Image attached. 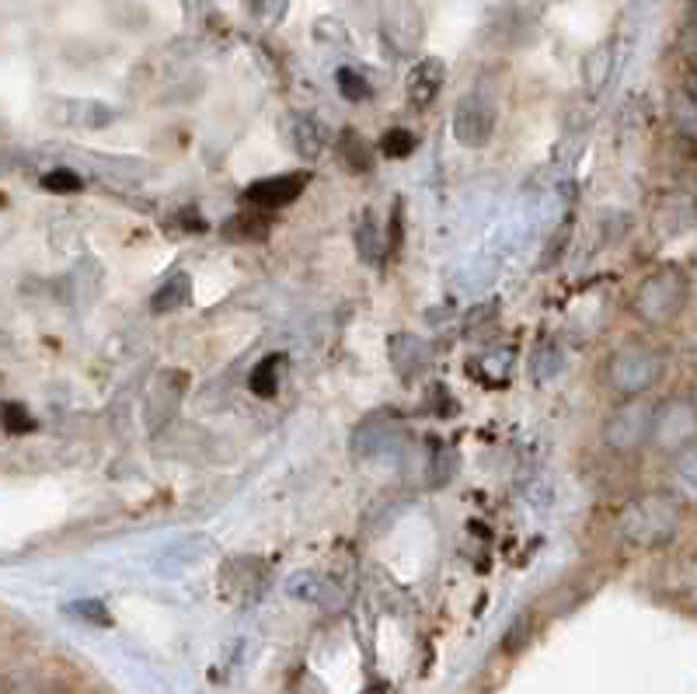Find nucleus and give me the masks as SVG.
<instances>
[{
	"label": "nucleus",
	"mask_w": 697,
	"mask_h": 694,
	"mask_svg": "<svg viewBox=\"0 0 697 694\" xmlns=\"http://www.w3.org/2000/svg\"><path fill=\"white\" fill-rule=\"evenodd\" d=\"M192 279L185 276V273H175L167 283H161V290L154 294V300H151V310L154 315H172V310H178L185 300H188V294H192V286H188Z\"/></svg>",
	"instance_id": "6e6552de"
},
{
	"label": "nucleus",
	"mask_w": 697,
	"mask_h": 694,
	"mask_svg": "<svg viewBox=\"0 0 697 694\" xmlns=\"http://www.w3.org/2000/svg\"><path fill=\"white\" fill-rule=\"evenodd\" d=\"M663 374V360L645 346H632L614 356V367H611V380L614 388L624 395H638L648 385H656V377Z\"/></svg>",
	"instance_id": "f03ea898"
},
{
	"label": "nucleus",
	"mask_w": 697,
	"mask_h": 694,
	"mask_svg": "<svg viewBox=\"0 0 697 694\" xmlns=\"http://www.w3.org/2000/svg\"><path fill=\"white\" fill-rule=\"evenodd\" d=\"M70 611H74V614H84V621H94V625H112L109 608L99 604V601H81V604H74Z\"/></svg>",
	"instance_id": "a211bd4d"
},
{
	"label": "nucleus",
	"mask_w": 697,
	"mask_h": 694,
	"mask_svg": "<svg viewBox=\"0 0 697 694\" xmlns=\"http://www.w3.org/2000/svg\"><path fill=\"white\" fill-rule=\"evenodd\" d=\"M224 237H230V242H266V237H269V217H266V210L242 213V217L227 221Z\"/></svg>",
	"instance_id": "0eeeda50"
},
{
	"label": "nucleus",
	"mask_w": 697,
	"mask_h": 694,
	"mask_svg": "<svg viewBox=\"0 0 697 694\" xmlns=\"http://www.w3.org/2000/svg\"><path fill=\"white\" fill-rule=\"evenodd\" d=\"M697 433V409L690 401H669L656 419V437L663 447H680Z\"/></svg>",
	"instance_id": "423d86ee"
},
{
	"label": "nucleus",
	"mask_w": 697,
	"mask_h": 694,
	"mask_svg": "<svg viewBox=\"0 0 697 694\" xmlns=\"http://www.w3.org/2000/svg\"><path fill=\"white\" fill-rule=\"evenodd\" d=\"M339 140H342V143H339L342 161L352 167V172H359V175L370 172V167H373V151H370V143H367L363 136H359L356 130H346Z\"/></svg>",
	"instance_id": "1a4fd4ad"
},
{
	"label": "nucleus",
	"mask_w": 697,
	"mask_h": 694,
	"mask_svg": "<svg viewBox=\"0 0 697 694\" xmlns=\"http://www.w3.org/2000/svg\"><path fill=\"white\" fill-rule=\"evenodd\" d=\"M687 300V279L680 269H659L656 276H648L642 283V290L635 297V310L653 325H663V322H673L680 315V307Z\"/></svg>",
	"instance_id": "f257e3e1"
},
{
	"label": "nucleus",
	"mask_w": 697,
	"mask_h": 694,
	"mask_svg": "<svg viewBox=\"0 0 697 694\" xmlns=\"http://www.w3.org/2000/svg\"><path fill=\"white\" fill-rule=\"evenodd\" d=\"M279 364H283V356H266L255 370H252V380H248V388L258 395V398H273L276 395V380H279Z\"/></svg>",
	"instance_id": "f8f14e48"
},
{
	"label": "nucleus",
	"mask_w": 697,
	"mask_h": 694,
	"mask_svg": "<svg viewBox=\"0 0 697 694\" xmlns=\"http://www.w3.org/2000/svg\"><path fill=\"white\" fill-rule=\"evenodd\" d=\"M84 182L78 172H70V167H57V172H50L42 178V188H50V193H78Z\"/></svg>",
	"instance_id": "f3484780"
},
{
	"label": "nucleus",
	"mask_w": 697,
	"mask_h": 694,
	"mask_svg": "<svg viewBox=\"0 0 697 694\" xmlns=\"http://www.w3.org/2000/svg\"><path fill=\"white\" fill-rule=\"evenodd\" d=\"M286 4V0H252V8L262 14V18H266V21H279L283 18V8Z\"/></svg>",
	"instance_id": "6ab92c4d"
},
{
	"label": "nucleus",
	"mask_w": 697,
	"mask_h": 694,
	"mask_svg": "<svg viewBox=\"0 0 697 694\" xmlns=\"http://www.w3.org/2000/svg\"><path fill=\"white\" fill-rule=\"evenodd\" d=\"M495 133V109L489 102H482L474 94V99H464L457 105L453 115V136L464 143V147H485Z\"/></svg>",
	"instance_id": "7ed1b4c3"
},
{
	"label": "nucleus",
	"mask_w": 697,
	"mask_h": 694,
	"mask_svg": "<svg viewBox=\"0 0 697 694\" xmlns=\"http://www.w3.org/2000/svg\"><path fill=\"white\" fill-rule=\"evenodd\" d=\"M419 147V140L412 130H388L380 136V151L383 157H391V161H401V157H412Z\"/></svg>",
	"instance_id": "ddd939ff"
},
{
	"label": "nucleus",
	"mask_w": 697,
	"mask_h": 694,
	"mask_svg": "<svg viewBox=\"0 0 697 694\" xmlns=\"http://www.w3.org/2000/svg\"><path fill=\"white\" fill-rule=\"evenodd\" d=\"M673 119H677L680 133L697 140V84H684L673 99Z\"/></svg>",
	"instance_id": "9d476101"
},
{
	"label": "nucleus",
	"mask_w": 697,
	"mask_h": 694,
	"mask_svg": "<svg viewBox=\"0 0 697 694\" xmlns=\"http://www.w3.org/2000/svg\"><path fill=\"white\" fill-rule=\"evenodd\" d=\"M0 419H4L8 433H32V429H35V419L29 416V409H21L18 401L4 405V409H0Z\"/></svg>",
	"instance_id": "2eb2a0df"
},
{
	"label": "nucleus",
	"mask_w": 697,
	"mask_h": 694,
	"mask_svg": "<svg viewBox=\"0 0 697 694\" xmlns=\"http://www.w3.org/2000/svg\"><path fill=\"white\" fill-rule=\"evenodd\" d=\"M447 81V67L443 60H419L412 70H408V105L412 109H429L437 102V94Z\"/></svg>",
	"instance_id": "39448f33"
},
{
	"label": "nucleus",
	"mask_w": 697,
	"mask_h": 694,
	"mask_svg": "<svg viewBox=\"0 0 697 694\" xmlns=\"http://www.w3.org/2000/svg\"><path fill=\"white\" fill-rule=\"evenodd\" d=\"M307 182H310L307 172L252 182V185L245 188V203L255 206V210H283V206H290L294 200H300V193L307 188Z\"/></svg>",
	"instance_id": "20e7f679"
},
{
	"label": "nucleus",
	"mask_w": 697,
	"mask_h": 694,
	"mask_svg": "<svg viewBox=\"0 0 697 694\" xmlns=\"http://www.w3.org/2000/svg\"><path fill=\"white\" fill-rule=\"evenodd\" d=\"M335 81H339V91H342L346 102H367L370 99V81L359 74V70L342 67L339 74H335Z\"/></svg>",
	"instance_id": "4468645a"
},
{
	"label": "nucleus",
	"mask_w": 697,
	"mask_h": 694,
	"mask_svg": "<svg viewBox=\"0 0 697 694\" xmlns=\"http://www.w3.org/2000/svg\"><path fill=\"white\" fill-rule=\"evenodd\" d=\"M356 245H359V252H363V258H367V262H373V258L380 255V248H377L373 213H363V217H359V227H356Z\"/></svg>",
	"instance_id": "dca6fc26"
},
{
	"label": "nucleus",
	"mask_w": 697,
	"mask_h": 694,
	"mask_svg": "<svg viewBox=\"0 0 697 694\" xmlns=\"http://www.w3.org/2000/svg\"><path fill=\"white\" fill-rule=\"evenodd\" d=\"M294 151L304 157H318L321 154V130L310 115H294Z\"/></svg>",
	"instance_id": "9b49d317"
}]
</instances>
